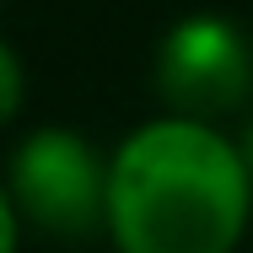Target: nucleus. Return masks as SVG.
Listing matches in <instances>:
<instances>
[{
	"label": "nucleus",
	"instance_id": "obj_1",
	"mask_svg": "<svg viewBox=\"0 0 253 253\" xmlns=\"http://www.w3.org/2000/svg\"><path fill=\"white\" fill-rule=\"evenodd\" d=\"M248 205L243 151L194 119L135 129L108 167V232L119 253H232Z\"/></svg>",
	"mask_w": 253,
	"mask_h": 253
},
{
	"label": "nucleus",
	"instance_id": "obj_2",
	"mask_svg": "<svg viewBox=\"0 0 253 253\" xmlns=\"http://www.w3.org/2000/svg\"><path fill=\"white\" fill-rule=\"evenodd\" d=\"M108 167L76 129H33L11 156V205L49 237H92L108 221Z\"/></svg>",
	"mask_w": 253,
	"mask_h": 253
},
{
	"label": "nucleus",
	"instance_id": "obj_3",
	"mask_svg": "<svg viewBox=\"0 0 253 253\" xmlns=\"http://www.w3.org/2000/svg\"><path fill=\"white\" fill-rule=\"evenodd\" d=\"M151 81H156V97L172 108V119L210 124L248 97L253 54L237 33V22L200 11V16L172 22V33L156 49Z\"/></svg>",
	"mask_w": 253,
	"mask_h": 253
},
{
	"label": "nucleus",
	"instance_id": "obj_4",
	"mask_svg": "<svg viewBox=\"0 0 253 253\" xmlns=\"http://www.w3.org/2000/svg\"><path fill=\"white\" fill-rule=\"evenodd\" d=\"M22 97H27V81H22V59H16V49L0 38V124L22 108Z\"/></svg>",
	"mask_w": 253,
	"mask_h": 253
},
{
	"label": "nucleus",
	"instance_id": "obj_5",
	"mask_svg": "<svg viewBox=\"0 0 253 253\" xmlns=\"http://www.w3.org/2000/svg\"><path fill=\"white\" fill-rule=\"evenodd\" d=\"M0 253H16V205H11V189H0Z\"/></svg>",
	"mask_w": 253,
	"mask_h": 253
},
{
	"label": "nucleus",
	"instance_id": "obj_6",
	"mask_svg": "<svg viewBox=\"0 0 253 253\" xmlns=\"http://www.w3.org/2000/svg\"><path fill=\"white\" fill-rule=\"evenodd\" d=\"M243 162H248V178H253V129H248V140H243Z\"/></svg>",
	"mask_w": 253,
	"mask_h": 253
}]
</instances>
